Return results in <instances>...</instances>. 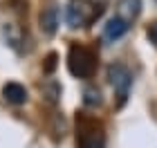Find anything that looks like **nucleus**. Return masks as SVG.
I'll list each match as a JSON object with an SVG mask.
<instances>
[{
	"label": "nucleus",
	"instance_id": "1",
	"mask_svg": "<svg viewBox=\"0 0 157 148\" xmlns=\"http://www.w3.org/2000/svg\"><path fill=\"white\" fill-rule=\"evenodd\" d=\"M103 13V0H70L65 7V20L72 29L88 27Z\"/></svg>",
	"mask_w": 157,
	"mask_h": 148
},
{
	"label": "nucleus",
	"instance_id": "2",
	"mask_svg": "<svg viewBox=\"0 0 157 148\" xmlns=\"http://www.w3.org/2000/svg\"><path fill=\"white\" fill-rule=\"evenodd\" d=\"M67 70L76 79H92L97 70V56L85 45H72L67 52Z\"/></svg>",
	"mask_w": 157,
	"mask_h": 148
},
{
	"label": "nucleus",
	"instance_id": "3",
	"mask_svg": "<svg viewBox=\"0 0 157 148\" xmlns=\"http://www.w3.org/2000/svg\"><path fill=\"white\" fill-rule=\"evenodd\" d=\"M76 146L78 148H105V135L101 123L90 117L78 119L76 128Z\"/></svg>",
	"mask_w": 157,
	"mask_h": 148
},
{
	"label": "nucleus",
	"instance_id": "4",
	"mask_svg": "<svg viewBox=\"0 0 157 148\" xmlns=\"http://www.w3.org/2000/svg\"><path fill=\"white\" fill-rule=\"evenodd\" d=\"M108 79L119 99V105H124L128 94H130V88H132V72L124 63H112V65H108Z\"/></svg>",
	"mask_w": 157,
	"mask_h": 148
},
{
	"label": "nucleus",
	"instance_id": "5",
	"mask_svg": "<svg viewBox=\"0 0 157 148\" xmlns=\"http://www.w3.org/2000/svg\"><path fill=\"white\" fill-rule=\"evenodd\" d=\"M128 29H130V25H128L124 18L112 16V18H108V23L103 25V40L105 43H117V40H121L128 34Z\"/></svg>",
	"mask_w": 157,
	"mask_h": 148
},
{
	"label": "nucleus",
	"instance_id": "6",
	"mask_svg": "<svg viewBox=\"0 0 157 148\" xmlns=\"http://www.w3.org/2000/svg\"><path fill=\"white\" fill-rule=\"evenodd\" d=\"M141 13V0H117L115 2V16L124 18L128 25H132Z\"/></svg>",
	"mask_w": 157,
	"mask_h": 148
},
{
	"label": "nucleus",
	"instance_id": "7",
	"mask_svg": "<svg viewBox=\"0 0 157 148\" xmlns=\"http://www.w3.org/2000/svg\"><path fill=\"white\" fill-rule=\"evenodd\" d=\"M27 88L23 85V83H18V81H9V83H5L2 85V99L7 103H11V105H23L27 103Z\"/></svg>",
	"mask_w": 157,
	"mask_h": 148
},
{
	"label": "nucleus",
	"instance_id": "8",
	"mask_svg": "<svg viewBox=\"0 0 157 148\" xmlns=\"http://www.w3.org/2000/svg\"><path fill=\"white\" fill-rule=\"evenodd\" d=\"M2 36H5V40H7V45H9L11 49H16V52L20 54L25 49V34H23V29L16 25V23H2Z\"/></svg>",
	"mask_w": 157,
	"mask_h": 148
},
{
	"label": "nucleus",
	"instance_id": "9",
	"mask_svg": "<svg viewBox=\"0 0 157 148\" xmlns=\"http://www.w3.org/2000/svg\"><path fill=\"white\" fill-rule=\"evenodd\" d=\"M56 27H59V9H56V5H47L40 11V32L45 36H54Z\"/></svg>",
	"mask_w": 157,
	"mask_h": 148
},
{
	"label": "nucleus",
	"instance_id": "10",
	"mask_svg": "<svg viewBox=\"0 0 157 148\" xmlns=\"http://www.w3.org/2000/svg\"><path fill=\"white\" fill-rule=\"evenodd\" d=\"M83 101H85V105H90V108L101 105V92H99V88L85 85V90H83Z\"/></svg>",
	"mask_w": 157,
	"mask_h": 148
},
{
	"label": "nucleus",
	"instance_id": "11",
	"mask_svg": "<svg viewBox=\"0 0 157 148\" xmlns=\"http://www.w3.org/2000/svg\"><path fill=\"white\" fill-rule=\"evenodd\" d=\"M43 94H45V99L49 103H56L61 97V85L56 81H45L43 83Z\"/></svg>",
	"mask_w": 157,
	"mask_h": 148
},
{
	"label": "nucleus",
	"instance_id": "12",
	"mask_svg": "<svg viewBox=\"0 0 157 148\" xmlns=\"http://www.w3.org/2000/svg\"><path fill=\"white\" fill-rule=\"evenodd\" d=\"M146 36H148V40L157 47V20L155 23H151V27H148V32H146Z\"/></svg>",
	"mask_w": 157,
	"mask_h": 148
}]
</instances>
